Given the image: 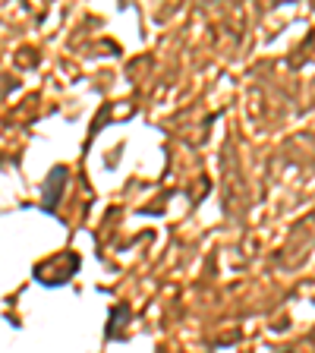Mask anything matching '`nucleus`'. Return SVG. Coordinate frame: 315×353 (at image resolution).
I'll return each mask as SVG.
<instances>
[{
  "label": "nucleus",
  "mask_w": 315,
  "mask_h": 353,
  "mask_svg": "<svg viewBox=\"0 0 315 353\" xmlns=\"http://www.w3.org/2000/svg\"><path fill=\"white\" fill-rule=\"evenodd\" d=\"M60 177H66V171L63 167H54L51 171V177H47V186H44V208L47 211H54V199H57V186H60Z\"/></svg>",
  "instance_id": "f257e3e1"
}]
</instances>
